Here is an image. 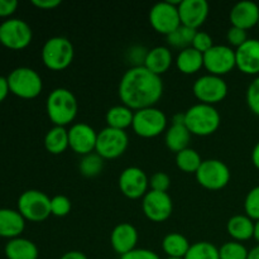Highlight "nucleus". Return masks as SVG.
Masks as SVG:
<instances>
[{
	"label": "nucleus",
	"mask_w": 259,
	"mask_h": 259,
	"mask_svg": "<svg viewBox=\"0 0 259 259\" xmlns=\"http://www.w3.org/2000/svg\"><path fill=\"white\" fill-rule=\"evenodd\" d=\"M129 146V137L125 131L105 126L98 133L95 152L104 159H115L124 154Z\"/></svg>",
	"instance_id": "obj_11"
},
{
	"label": "nucleus",
	"mask_w": 259,
	"mask_h": 259,
	"mask_svg": "<svg viewBox=\"0 0 259 259\" xmlns=\"http://www.w3.org/2000/svg\"><path fill=\"white\" fill-rule=\"evenodd\" d=\"M10 93L20 99H34L42 93L43 81L39 73L30 67H17L8 75Z\"/></svg>",
	"instance_id": "obj_5"
},
{
	"label": "nucleus",
	"mask_w": 259,
	"mask_h": 259,
	"mask_svg": "<svg viewBox=\"0 0 259 259\" xmlns=\"http://www.w3.org/2000/svg\"><path fill=\"white\" fill-rule=\"evenodd\" d=\"M254 220L245 214H238L230 218L227 223V232L235 242H245L254 238Z\"/></svg>",
	"instance_id": "obj_23"
},
{
	"label": "nucleus",
	"mask_w": 259,
	"mask_h": 259,
	"mask_svg": "<svg viewBox=\"0 0 259 259\" xmlns=\"http://www.w3.org/2000/svg\"><path fill=\"white\" fill-rule=\"evenodd\" d=\"M5 257L8 259H38L39 250L38 247L29 239L14 238L5 244Z\"/></svg>",
	"instance_id": "obj_24"
},
{
	"label": "nucleus",
	"mask_w": 259,
	"mask_h": 259,
	"mask_svg": "<svg viewBox=\"0 0 259 259\" xmlns=\"http://www.w3.org/2000/svg\"><path fill=\"white\" fill-rule=\"evenodd\" d=\"M248 259H259V244L249 250Z\"/></svg>",
	"instance_id": "obj_48"
},
{
	"label": "nucleus",
	"mask_w": 259,
	"mask_h": 259,
	"mask_svg": "<svg viewBox=\"0 0 259 259\" xmlns=\"http://www.w3.org/2000/svg\"><path fill=\"white\" fill-rule=\"evenodd\" d=\"M202 161L199 152L194 148H186L184 151L176 153V164L182 172L186 174H196L199 167L201 166Z\"/></svg>",
	"instance_id": "obj_30"
},
{
	"label": "nucleus",
	"mask_w": 259,
	"mask_h": 259,
	"mask_svg": "<svg viewBox=\"0 0 259 259\" xmlns=\"http://www.w3.org/2000/svg\"><path fill=\"white\" fill-rule=\"evenodd\" d=\"M118 93L121 103L132 110L151 108L163 95V81L144 66H132L121 76Z\"/></svg>",
	"instance_id": "obj_1"
},
{
	"label": "nucleus",
	"mask_w": 259,
	"mask_h": 259,
	"mask_svg": "<svg viewBox=\"0 0 259 259\" xmlns=\"http://www.w3.org/2000/svg\"><path fill=\"white\" fill-rule=\"evenodd\" d=\"M204 67L210 75L223 77L237 67L235 50L227 45H214L204 53Z\"/></svg>",
	"instance_id": "obj_13"
},
{
	"label": "nucleus",
	"mask_w": 259,
	"mask_h": 259,
	"mask_svg": "<svg viewBox=\"0 0 259 259\" xmlns=\"http://www.w3.org/2000/svg\"><path fill=\"white\" fill-rule=\"evenodd\" d=\"M138 238V230L134 225L131 223H120L114 228L110 234L111 248L121 257L136 249Z\"/></svg>",
	"instance_id": "obj_19"
},
{
	"label": "nucleus",
	"mask_w": 259,
	"mask_h": 259,
	"mask_svg": "<svg viewBox=\"0 0 259 259\" xmlns=\"http://www.w3.org/2000/svg\"><path fill=\"white\" fill-rule=\"evenodd\" d=\"M46 110L48 118L55 125L66 126L72 123L77 115V99L68 89H53L46 101Z\"/></svg>",
	"instance_id": "obj_2"
},
{
	"label": "nucleus",
	"mask_w": 259,
	"mask_h": 259,
	"mask_svg": "<svg viewBox=\"0 0 259 259\" xmlns=\"http://www.w3.org/2000/svg\"><path fill=\"white\" fill-rule=\"evenodd\" d=\"M43 63L52 71L66 70L72 63L75 57V48L68 38L55 35L48 38L40 52Z\"/></svg>",
	"instance_id": "obj_4"
},
{
	"label": "nucleus",
	"mask_w": 259,
	"mask_h": 259,
	"mask_svg": "<svg viewBox=\"0 0 259 259\" xmlns=\"http://www.w3.org/2000/svg\"><path fill=\"white\" fill-rule=\"evenodd\" d=\"M249 39L248 38V33L247 30L242 29V28L238 27H230L227 32V40L229 43L230 47H240L243 43H245L247 40Z\"/></svg>",
	"instance_id": "obj_40"
},
{
	"label": "nucleus",
	"mask_w": 259,
	"mask_h": 259,
	"mask_svg": "<svg viewBox=\"0 0 259 259\" xmlns=\"http://www.w3.org/2000/svg\"><path fill=\"white\" fill-rule=\"evenodd\" d=\"M134 118V110L128 108L126 105H114L106 111L105 120L108 126L114 129L125 131L126 128L132 126Z\"/></svg>",
	"instance_id": "obj_27"
},
{
	"label": "nucleus",
	"mask_w": 259,
	"mask_h": 259,
	"mask_svg": "<svg viewBox=\"0 0 259 259\" xmlns=\"http://www.w3.org/2000/svg\"><path fill=\"white\" fill-rule=\"evenodd\" d=\"M119 189L121 194L131 200L143 199L149 191V179L146 172L136 166L126 167L119 176Z\"/></svg>",
	"instance_id": "obj_15"
},
{
	"label": "nucleus",
	"mask_w": 259,
	"mask_h": 259,
	"mask_svg": "<svg viewBox=\"0 0 259 259\" xmlns=\"http://www.w3.org/2000/svg\"><path fill=\"white\" fill-rule=\"evenodd\" d=\"M32 38V28L25 20L9 18L0 24V43L9 50H24L30 45Z\"/></svg>",
	"instance_id": "obj_10"
},
{
	"label": "nucleus",
	"mask_w": 259,
	"mask_h": 259,
	"mask_svg": "<svg viewBox=\"0 0 259 259\" xmlns=\"http://www.w3.org/2000/svg\"><path fill=\"white\" fill-rule=\"evenodd\" d=\"M252 162L253 164H254L255 168L259 171V142L255 144L254 148H253L252 151Z\"/></svg>",
	"instance_id": "obj_47"
},
{
	"label": "nucleus",
	"mask_w": 259,
	"mask_h": 259,
	"mask_svg": "<svg viewBox=\"0 0 259 259\" xmlns=\"http://www.w3.org/2000/svg\"><path fill=\"white\" fill-rule=\"evenodd\" d=\"M174 63V55L166 46H157L148 50L143 66L151 72L161 76L171 68Z\"/></svg>",
	"instance_id": "obj_21"
},
{
	"label": "nucleus",
	"mask_w": 259,
	"mask_h": 259,
	"mask_svg": "<svg viewBox=\"0 0 259 259\" xmlns=\"http://www.w3.org/2000/svg\"><path fill=\"white\" fill-rule=\"evenodd\" d=\"M233 27L248 30L259 23V5L250 0H243L233 5L229 14Z\"/></svg>",
	"instance_id": "obj_20"
},
{
	"label": "nucleus",
	"mask_w": 259,
	"mask_h": 259,
	"mask_svg": "<svg viewBox=\"0 0 259 259\" xmlns=\"http://www.w3.org/2000/svg\"><path fill=\"white\" fill-rule=\"evenodd\" d=\"M249 250L247 249L243 243L227 242L219 248V257L220 259H248Z\"/></svg>",
	"instance_id": "obj_34"
},
{
	"label": "nucleus",
	"mask_w": 259,
	"mask_h": 259,
	"mask_svg": "<svg viewBox=\"0 0 259 259\" xmlns=\"http://www.w3.org/2000/svg\"><path fill=\"white\" fill-rule=\"evenodd\" d=\"M167 116L156 106L134 111L132 129L142 138H154L167 131Z\"/></svg>",
	"instance_id": "obj_6"
},
{
	"label": "nucleus",
	"mask_w": 259,
	"mask_h": 259,
	"mask_svg": "<svg viewBox=\"0 0 259 259\" xmlns=\"http://www.w3.org/2000/svg\"><path fill=\"white\" fill-rule=\"evenodd\" d=\"M17 8V0H0V18H8L13 15Z\"/></svg>",
	"instance_id": "obj_43"
},
{
	"label": "nucleus",
	"mask_w": 259,
	"mask_h": 259,
	"mask_svg": "<svg viewBox=\"0 0 259 259\" xmlns=\"http://www.w3.org/2000/svg\"><path fill=\"white\" fill-rule=\"evenodd\" d=\"M147 52H148V50H146V48L142 47V46H134V47H132L131 50H129V60L134 63L133 67L134 66H143Z\"/></svg>",
	"instance_id": "obj_42"
},
{
	"label": "nucleus",
	"mask_w": 259,
	"mask_h": 259,
	"mask_svg": "<svg viewBox=\"0 0 259 259\" xmlns=\"http://www.w3.org/2000/svg\"><path fill=\"white\" fill-rule=\"evenodd\" d=\"M32 4L39 9L51 10L61 5V0H32Z\"/></svg>",
	"instance_id": "obj_44"
},
{
	"label": "nucleus",
	"mask_w": 259,
	"mask_h": 259,
	"mask_svg": "<svg viewBox=\"0 0 259 259\" xmlns=\"http://www.w3.org/2000/svg\"><path fill=\"white\" fill-rule=\"evenodd\" d=\"M220 124L222 115L214 105L197 103L185 111V125L194 136H211L219 129Z\"/></svg>",
	"instance_id": "obj_3"
},
{
	"label": "nucleus",
	"mask_w": 259,
	"mask_h": 259,
	"mask_svg": "<svg viewBox=\"0 0 259 259\" xmlns=\"http://www.w3.org/2000/svg\"><path fill=\"white\" fill-rule=\"evenodd\" d=\"M210 7L206 0H181L179 13L181 24L199 29L209 17Z\"/></svg>",
	"instance_id": "obj_17"
},
{
	"label": "nucleus",
	"mask_w": 259,
	"mask_h": 259,
	"mask_svg": "<svg viewBox=\"0 0 259 259\" xmlns=\"http://www.w3.org/2000/svg\"><path fill=\"white\" fill-rule=\"evenodd\" d=\"M196 32V29H192V28L181 24L175 32L167 35V43L172 48H177V50L182 51L185 48L191 47Z\"/></svg>",
	"instance_id": "obj_31"
},
{
	"label": "nucleus",
	"mask_w": 259,
	"mask_h": 259,
	"mask_svg": "<svg viewBox=\"0 0 259 259\" xmlns=\"http://www.w3.org/2000/svg\"><path fill=\"white\" fill-rule=\"evenodd\" d=\"M45 147L51 154H61L70 147L68 129L65 126L53 125L45 136Z\"/></svg>",
	"instance_id": "obj_29"
},
{
	"label": "nucleus",
	"mask_w": 259,
	"mask_h": 259,
	"mask_svg": "<svg viewBox=\"0 0 259 259\" xmlns=\"http://www.w3.org/2000/svg\"><path fill=\"white\" fill-rule=\"evenodd\" d=\"M0 45H2V43H0Z\"/></svg>",
	"instance_id": "obj_52"
},
{
	"label": "nucleus",
	"mask_w": 259,
	"mask_h": 259,
	"mask_svg": "<svg viewBox=\"0 0 259 259\" xmlns=\"http://www.w3.org/2000/svg\"><path fill=\"white\" fill-rule=\"evenodd\" d=\"M245 100H247L248 108L250 109V111L259 116V76H257L248 86Z\"/></svg>",
	"instance_id": "obj_37"
},
{
	"label": "nucleus",
	"mask_w": 259,
	"mask_h": 259,
	"mask_svg": "<svg viewBox=\"0 0 259 259\" xmlns=\"http://www.w3.org/2000/svg\"><path fill=\"white\" fill-rule=\"evenodd\" d=\"M254 239L257 240L259 244V220L258 222H255V225H254Z\"/></svg>",
	"instance_id": "obj_49"
},
{
	"label": "nucleus",
	"mask_w": 259,
	"mask_h": 259,
	"mask_svg": "<svg viewBox=\"0 0 259 259\" xmlns=\"http://www.w3.org/2000/svg\"><path fill=\"white\" fill-rule=\"evenodd\" d=\"M180 3H181V0L180 2L167 0V2L156 3L151 8L149 23L157 33H161L167 37L181 25L179 13Z\"/></svg>",
	"instance_id": "obj_9"
},
{
	"label": "nucleus",
	"mask_w": 259,
	"mask_h": 259,
	"mask_svg": "<svg viewBox=\"0 0 259 259\" xmlns=\"http://www.w3.org/2000/svg\"><path fill=\"white\" fill-rule=\"evenodd\" d=\"M142 210L151 222L163 223L174 211V202L168 192L149 190L142 199Z\"/></svg>",
	"instance_id": "obj_14"
},
{
	"label": "nucleus",
	"mask_w": 259,
	"mask_h": 259,
	"mask_svg": "<svg viewBox=\"0 0 259 259\" xmlns=\"http://www.w3.org/2000/svg\"><path fill=\"white\" fill-rule=\"evenodd\" d=\"M184 259H220L219 248L210 242H196L191 244Z\"/></svg>",
	"instance_id": "obj_32"
},
{
	"label": "nucleus",
	"mask_w": 259,
	"mask_h": 259,
	"mask_svg": "<svg viewBox=\"0 0 259 259\" xmlns=\"http://www.w3.org/2000/svg\"><path fill=\"white\" fill-rule=\"evenodd\" d=\"M258 27H259V23H258Z\"/></svg>",
	"instance_id": "obj_51"
},
{
	"label": "nucleus",
	"mask_w": 259,
	"mask_h": 259,
	"mask_svg": "<svg viewBox=\"0 0 259 259\" xmlns=\"http://www.w3.org/2000/svg\"><path fill=\"white\" fill-rule=\"evenodd\" d=\"M104 168V158H101L96 152L89 153L86 156H82L78 169L80 174L85 177H95L100 175V172Z\"/></svg>",
	"instance_id": "obj_33"
},
{
	"label": "nucleus",
	"mask_w": 259,
	"mask_h": 259,
	"mask_svg": "<svg viewBox=\"0 0 259 259\" xmlns=\"http://www.w3.org/2000/svg\"><path fill=\"white\" fill-rule=\"evenodd\" d=\"M244 211L254 222L259 220V186L253 187L245 196Z\"/></svg>",
	"instance_id": "obj_35"
},
{
	"label": "nucleus",
	"mask_w": 259,
	"mask_h": 259,
	"mask_svg": "<svg viewBox=\"0 0 259 259\" xmlns=\"http://www.w3.org/2000/svg\"><path fill=\"white\" fill-rule=\"evenodd\" d=\"M192 93L200 103L215 105L227 98L228 83L222 76L206 73L195 81L192 85Z\"/></svg>",
	"instance_id": "obj_12"
},
{
	"label": "nucleus",
	"mask_w": 259,
	"mask_h": 259,
	"mask_svg": "<svg viewBox=\"0 0 259 259\" xmlns=\"http://www.w3.org/2000/svg\"><path fill=\"white\" fill-rule=\"evenodd\" d=\"M195 176L199 185H201L204 189L218 191V190L224 189L229 184L232 179V172L225 162L210 158L202 161Z\"/></svg>",
	"instance_id": "obj_8"
},
{
	"label": "nucleus",
	"mask_w": 259,
	"mask_h": 259,
	"mask_svg": "<svg viewBox=\"0 0 259 259\" xmlns=\"http://www.w3.org/2000/svg\"><path fill=\"white\" fill-rule=\"evenodd\" d=\"M212 46H214V40H212L211 35L207 32H204V30H197L194 37V40H192L191 47L204 55Z\"/></svg>",
	"instance_id": "obj_39"
},
{
	"label": "nucleus",
	"mask_w": 259,
	"mask_h": 259,
	"mask_svg": "<svg viewBox=\"0 0 259 259\" xmlns=\"http://www.w3.org/2000/svg\"><path fill=\"white\" fill-rule=\"evenodd\" d=\"M191 136L192 134L190 133L185 124H172L169 128H167L166 134H164V143L169 151L179 153L189 148Z\"/></svg>",
	"instance_id": "obj_26"
},
{
	"label": "nucleus",
	"mask_w": 259,
	"mask_h": 259,
	"mask_svg": "<svg viewBox=\"0 0 259 259\" xmlns=\"http://www.w3.org/2000/svg\"><path fill=\"white\" fill-rule=\"evenodd\" d=\"M167 259H184V258H167Z\"/></svg>",
	"instance_id": "obj_50"
},
{
	"label": "nucleus",
	"mask_w": 259,
	"mask_h": 259,
	"mask_svg": "<svg viewBox=\"0 0 259 259\" xmlns=\"http://www.w3.org/2000/svg\"><path fill=\"white\" fill-rule=\"evenodd\" d=\"M237 68L249 76H259V39L249 38L240 47L235 48Z\"/></svg>",
	"instance_id": "obj_18"
},
{
	"label": "nucleus",
	"mask_w": 259,
	"mask_h": 259,
	"mask_svg": "<svg viewBox=\"0 0 259 259\" xmlns=\"http://www.w3.org/2000/svg\"><path fill=\"white\" fill-rule=\"evenodd\" d=\"M175 63L181 73L194 75L204 67V55L192 47L185 48L177 53Z\"/></svg>",
	"instance_id": "obj_25"
},
{
	"label": "nucleus",
	"mask_w": 259,
	"mask_h": 259,
	"mask_svg": "<svg viewBox=\"0 0 259 259\" xmlns=\"http://www.w3.org/2000/svg\"><path fill=\"white\" fill-rule=\"evenodd\" d=\"M190 247V242L181 233H169L162 240V249L168 258H185Z\"/></svg>",
	"instance_id": "obj_28"
},
{
	"label": "nucleus",
	"mask_w": 259,
	"mask_h": 259,
	"mask_svg": "<svg viewBox=\"0 0 259 259\" xmlns=\"http://www.w3.org/2000/svg\"><path fill=\"white\" fill-rule=\"evenodd\" d=\"M98 133L86 123H75L68 129V144L75 153L86 156L95 151Z\"/></svg>",
	"instance_id": "obj_16"
},
{
	"label": "nucleus",
	"mask_w": 259,
	"mask_h": 259,
	"mask_svg": "<svg viewBox=\"0 0 259 259\" xmlns=\"http://www.w3.org/2000/svg\"><path fill=\"white\" fill-rule=\"evenodd\" d=\"M18 211L25 220L45 222L51 215V199L39 190H27L18 199Z\"/></svg>",
	"instance_id": "obj_7"
},
{
	"label": "nucleus",
	"mask_w": 259,
	"mask_h": 259,
	"mask_svg": "<svg viewBox=\"0 0 259 259\" xmlns=\"http://www.w3.org/2000/svg\"><path fill=\"white\" fill-rule=\"evenodd\" d=\"M120 259H161L156 252L146 248H136L132 252L121 255Z\"/></svg>",
	"instance_id": "obj_41"
},
{
	"label": "nucleus",
	"mask_w": 259,
	"mask_h": 259,
	"mask_svg": "<svg viewBox=\"0 0 259 259\" xmlns=\"http://www.w3.org/2000/svg\"><path fill=\"white\" fill-rule=\"evenodd\" d=\"M10 93L9 83H8V78L4 76H0V103L7 99L8 94Z\"/></svg>",
	"instance_id": "obj_45"
},
{
	"label": "nucleus",
	"mask_w": 259,
	"mask_h": 259,
	"mask_svg": "<svg viewBox=\"0 0 259 259\" xmlns=\"http://www.w3.org/2000/svg\"><path fill=\"white\" fill-rule=\"evenodd\" d=\"M25 229V219L18 210L0 209V237L19 238Z\"/></svg>",
	"instance_id": "obj_22"
},
{
	"label": "nucleus",
	"mask_w": 259,
	"mask_h": 259,
	"mask_svg": "<svg viewBox=\"0 0 259 259\" xmlns=\"http://www.w3.org/2000/svg\"><path fill=\"white\" fill-rule=\"evenodd\" d=\"M60 259H89L86 257L85 253L80 252V250H70V252H66Z\"/></svg>",
	"instance_id": "obj_46"
},
{
	"label": "nucleus",
	"mask_w": 259,
	"mask_h": 259,
	"mask_svg": "<svg viewBox=\"0 0 259 259\" xmlns=\"http://www.w3.org/2000/svg\"><path fill=\"white\" fill-rule=\"evenodd\" d=\"M71 200L65 195H56L51 199V215L57 218L67 217L71 211Z\"/></svg>",
	"instance_id": "obj_36"
},
{
	"label": "nucleus",
	"mask_w": 259,
	"mask_h": 259,
	"mask_svg": "<svg viewBox=\"0 0 259 259\" xmlns=\"http://www.w3.org/2000/svg\"><path fill=\"white\" fill-rule=\"evenodd\" d=\"M171 186V177L166 172H156L149 179V187L153 191L167 192Z\"/></svg>",
	"instance_id": "obj_38"
}]
</instances>
